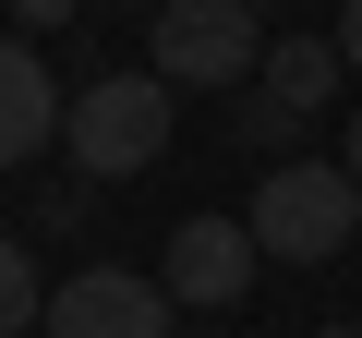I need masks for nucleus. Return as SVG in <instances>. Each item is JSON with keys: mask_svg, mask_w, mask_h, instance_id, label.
<instances>
[{"mask_svg": "<svg viewBox=\"0 0 362 338\" xmlns=\"http://www.w3.org/2000/svg\"><path fill=\"white\" fill-rule=\"evenodd\" d=\"M145 73H157L169 97H230V85H266V13H254V0H157Z\"/></svg>", "mask_w": 362, "mask_h": 338, "instance_id": "obj_1", "label": "nucleus"}, {"mask_svg": "<svg viewBox=\"0 0 362 338\" xmlns=\"http://www.w3.org/2000/svg\"><path fill=\"white\" fill-rule=\"evenodd\" d=\"M242 218H254V242H266L278 266H326V254L362 242V182H350L338 157H278Z\"/></svg>", "mask_w": 362, "mask_h": 338, "instance_id": "obj_2", "label": "nucleus"}, {"mask_svg": "<svg viewBox=\"0 0 362 338\" xmlns=\"http://www.w3.org/2000/svg\"><path fill=\"white\" fill-rule=\"evenodd\" d=\"M169 121H181V97H169L157 73H97V85H73L61 145H73L85 182H133V169L169 157Z\"/></svg>", "mask_w": 362, "mask_h": 338, "instance_id": "obj_3", "label": "nucleus"}, {"mask_svg": "<svg viewBox=\"0 0 362 338\" xmlns=\"http://www.w3.org/2000/svg\"><path fill=\"white\" fill-rule=\"evenodd\" d=\"M254 266H266L254 218H181L169 254H157V290L181 314H230V302H254Z\"/></svg>", "mask_w": 362, "mask_h": 338, "instance_id": "obj_4", "label": "nucleus"}, {"mask_svg": "<svg viewBox=\"0 0 362 338\" xmlns=\"http://www.w3.org/2000/svg\"><path fill=\"white\" fill-rule=\"evenodd\" d=\"M37 338H181V302L157 278H133V266H85V278L49 290Z\"/></svg>", "mask_w": 362, "mask_h": 338, "instance_id": "obj_5", "label": "nucleus"}, {"mask_svg": "<svg viewBox=\"0 0 362 338\" xmlns=\"http://www.w3.org/2000/svg\"><path fill=\"white\" fill-rule=\"evenodd\" d=\"M61 109H73V85H49L37 37H0V169L49 157V145H61Z\"/></svg>", "mask_w": 362, "mask_h": 338, "instance_id": "obj_6", "label": "nucleus"}, {"mask_svg": "<svg viewBox=\"0 0 362 338\" xmlns=\"http://www.w3.org/2000/svg\"><path fill=\"white\" fill-rule=\"evenodd\" d=\"M338 85H350L338 37H266V97H278V109H302V121H314Z\"/></svg>", "mask_w": 362, "mask_h": 338, "instance_id": "obj_7", "label": "nucleus"}, {"mask_svg": "<svg viewBox=\"0 0 362 338\" xmlns=\"http://www.w3.org/2000/svg\"><path fill=\"white\" fill-rule=\"evenodd\" d=\"M49 314V278H37V242L25 230H0V338H25Z\"/></svg>", "mask_w": 362, "mask_h": 338, "instance_id": "obj_8", "label": "nucleus"}, {"mask_svg": "<svg viewBox=\"0 0 362 338\" xmlns=\"http://www.w3.org/2000/svg\"><path fill=\"white\" fill-rule=\"evenodd\" d=\"M85 0H13V37H49V25H73Z\"/></svg>", "mask_w": 362, "mask_h": 338, "instance_id": "obj_9", "label": "nucleus"}, {"mask_svg": "<svg viewBox=\"0 0 362 338\" xmlns=\"http://www.w3.org/2000/svg\"><path fill=\"white\" fill-rule=\"evenodd\" d=\"M338 61L362 73V0H338Z\"/></svg>", "mask_w": 362, "mask_h": 338, "instance_id": "obj_10", "label": "nucleus"}, {"mask_svg": "<svg viewBox=\"0 0 362 338\" xmlns=\"http://www.w3.org/2000/svg\"><path fill=\"white\" fill-rule=\"evenodd\" d=\"M338 169H350V182H362V97H350V133H338Z\"/></svg>", "mask_w": 362, "mask_h": 338, "instance_id": "obj_11", "label": "nucleus"}, {"mask_svg": "<svg viewBox=\"0 0 362 338\" xmlns=\"http://www.w3.org/2000/svg\"><path fill=\"white\" fill-rule=\"evenodd\" d=\"M314 338H362V326H314Z\"/></svg>", "mask_w": 362, "mask_h": 338, "instance_id": "obj_12", "label": "nucleus"}, {"mask_svg": "<svg viewBox=\"0 0 362 338\" xmlns=\"http://www.w3.org/2000/svg\"><path fill=\"white\" fill-rule=\"evenodd\" d=\"M194 338H230V326H194Z\"/></svg>", "mask_w": 362, "mask_h": 338, "instance_id": "obj_13", "label": "nucleus"}, {"mask_svg": "<svg viewBox=\"0 0 362 338\" xmlns=\"http://www.w3.org/2000/svg\"><path fill=\"white\" fill-rule=\"evenodd\" d=\"M145 13H157V0H145Z\"/></svg>", "mask_w": 362, "mask_h": 338, "instance_id": "obj_14", "label": "nucleus"}, {"mask_svg": "<svg viewBox=\"0 0 362 338\" xmlns=\"http://www.w3.org/2000/svg\"><path fill=\"white\" fill-rule=\"evenodd\" d=\"M254 13H266V0H254Z\"/></svg>", "mask_w": 362, "mask_h": 338, "instance_id": "obj_15", "label": "nucleus"}]
</instances>
